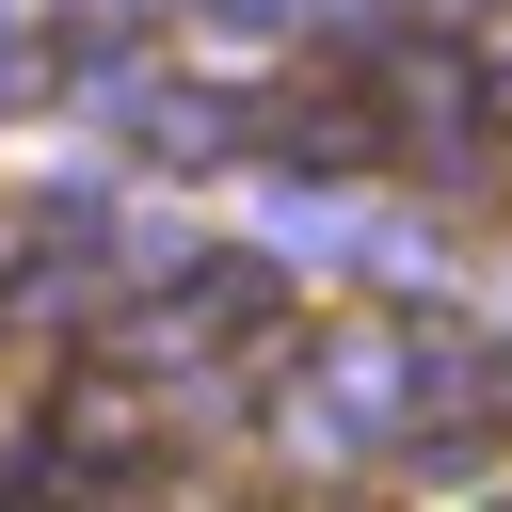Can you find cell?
<instances>
[{"mask_svg":"<svg viewBox=\"0 0 512 512\" xmlns=\"http://www.w3.org/2000/svg\"><path fill=\"white\" fill-rule=\"evenodd\" d=\"M32 464H48V480H160L176 448H160V416H144L112 368H64V384H48V448H32Z\"/></svg>","mask_w":512,"mask_h":512,"instance_id":"obj_1","label":"cell"},{"mask_svg":"<svg viewBox=\"0 0 512 512\" xmlns=\"http://www.w3.org/2000/svg\"><path fill=\"white\" fill-rule=\"evenodd\" d=\"M256 128H272V160H304V176H368L400 112H384V80L320 64V80H272V112H256Z\"/></svg>","mask_w":512,"mask_h":512,"instance_id":"obj_2","label":"cell"},{"mask_svg":"<svg viewBox=\"0 0 512 512\" xmlns=\"http://www.w3.org/2000/svg\"><path fill=\"white\" fill-rule=\"evenodd\" d=\"M32 272H48V208H0V304H16Z\"/></svg>","mask_w":512,"mask_h":512,"instance_id":"obj_3","label":"cell"}]
</instances>
